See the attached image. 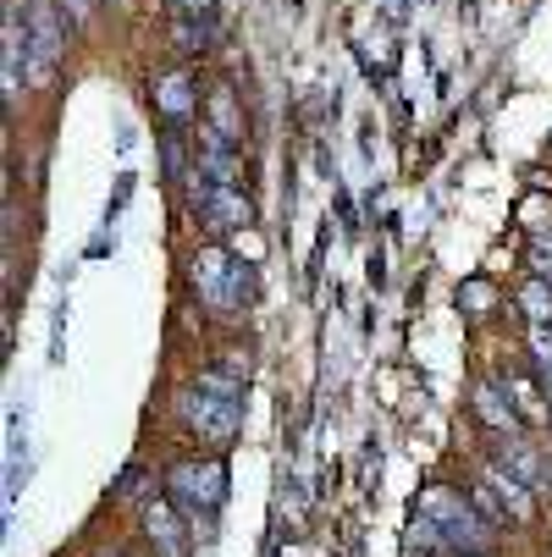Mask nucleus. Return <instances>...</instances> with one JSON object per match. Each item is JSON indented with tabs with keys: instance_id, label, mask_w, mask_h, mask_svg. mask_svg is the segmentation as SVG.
Returning a JSON list of instances; mask_svg holds the SVG:
<instances>
[{
	"instance_id": "6",
	"label": "nucleus",
	"mask_w": 552,
	"mask_h": 557,
	"mask_svg": "<svg viewBox=\"0 0 552 557\" xmlns=\"http://www.w3.org/2000/svg\"><path fill=\"white\" fill-rule=\"evenodd\" d=\"M249 215H255V205H249L244 188H216V183H199V188H194V221H199L210 237L244 232Z\"/></svg>"
},
{
	"instance_id": "15",
	"label": "nucleus",
	"mask_w": 552,
	"mask_h": 557,
	"mask_svg": "<svg viewBox=\"0 0 552 557\" xmlns=\"http://www.w3.org/2000/svg\"><path fill=\"white\" fill-rule=\"evenodd\" d=\"M519 309L530 314L536 326H552V282H541V276H536V282L519 293Z\"/></svg>"
},
{
	"instance_id": "23",
	"label": "nucleus",
	"mask_w": 552,
	"mask_h": 557,
	"mask_svg": "<svg viewBox=\"0 0 552 557\" xmlns=\"http://www.w3.org/2000/svg\"><path fill=\"white\" fill-rule=\"evenodd\" d=\"M464 557H487V552H464Z\"/></svg>"
},
{
	"instance_id": "4",
	"label": "nucleus",
	"mask_w": 552,
	"mask_h": 557,
	"mask_svg": "<svg viewBox=\"0 0 552 557\" xmlns=\"http://www.w3.org/2000/svg\"><path fill=\"white\" fill-rule=\"evenodd\" d=\"M66 23L50 0H34V12H28V84L45 89L56 84V66H61V50H66Z\"/></svg>"
},
{
	"instance_id": "8",
	"label": "nucleus",
	"mask_w": 552,
	"mask_h": 557,
	"mask_svg": "<svg viewBox=\"0 0 552 557\" xmlns=\"http://www.w3.org/2000/svg\"><path fill=\"white\" fill-rule=\"evenodd\" d=\"M155 111H161L172 127H183L194 111H199V84L188 72H167V77H155Z\"/></svg>"
},
{
	"instance_id": "16",
	"label": "nucleus",
	"mask_w": 552,
	"mask_h": 557,
	"mask_svg": "<svg viewBox=\"0 0 552 557\" xmlns=\"http://www.w3.org/2000/svg\"><path fill=\"white\" fill-rule=\"evenodd\" d=\"M530 359H536V370H541L547 404H552V326H536V332H530Z\"/></svg>"
},
{
	"instance_id": "9",
	"label": "nucleus",
	"mask_w": 552,
	"mask_h": 557,
	"mask_svg": "<svg viewBox=\"0 0 552 557\" xmlns=\"http://www.w3.org/2000/svg\"><path fill=\"white\" fill-rule=\"evenodd\" d=\"M205 116H210V133H221L226 144H244V106L232 95V84H216L205 95Z\"/></svg>"
},
{
	"instance_id": "2",
	"label": "nucleus",
	"mask_w": 552,
	"mask_h": 557,
	"mask_svg": "<svg viewBox=\"0 0 552 557\" xmlns=\"http://www.w3.org/2000/svg\"><path fill=\"white\" fill-rule=\"evenodd\" d=\"M420 513L431 519L437 541H447L458 557L464 552H492V541H498V524L476 508V497H458L447 486H426L420 492Z\"/></svg>"
},
{
	"instance_id": "5",
	"label": "nucleus",
	"mask_w": 552,
	"mask_h": 557,
	"mask_svg": "<svg viewBox=\"0 0 552 557\" xmlns=\"http://www.w3.org/2000/svg\"><path fill=\"white\" fill-rule=\"evenodd\" d=\"M167 492H172V503L188 513V519H199V513H216L221 508V497H226V474H221V463H177L172 474H167Z\"/></svg>"
},
{
	"instance_id": "1",
	"label": "nucleus",
	"mask_w": 552,
	"mask_h": 557,
	"mask_svg": "<svg viewBox=\"0 0 552 557\" xmlns=\"http://www.w3.org/2000/svg\"><path fill=\"white\" fill-rule=\"evenodd\" d=\"M177 409L194 425V436H205L210 447H226L232 436H238V425H244V375L205 370L199 381L183 386Z\"/></svg>"
},
{
	"instance_id": "12",
	"label": "nucleus",
	"mask_w": 552,
	"mask_h": 557,
	"mask_svg": "<svg viewBox=\"0 0 552 557\" xmlns=\"http://www.w3.org/2000/svg\"><path fill=\"white\" fill-rule=\"evenodd\" d=\"M476 414L487 420V431H519L514 425V404H508V386H492V381H481L476 386Z\"/></svg>"
},
{
	"instance_id": "18",
	"label": "nucleus",
	"mask_w": 552,
	"mask_h": 557,
	"mask_svg": "<svg viewBox=\"0 0 552 557\" xmlns=\"http://www.w3.org/2000/svg\"><path fill=\"white\" fill-rule=\"evenodd\" d=\"M514 404H519V414H525V420H536V425L547 420V404L536 397V386H530V381H514Z\"/></svg>"
},
{
	"instance_id": "22",
	"label": "nucleus",
	"mask_w": 552,
	"mask_h": 557,
	"mask_svg": "<svg viewBox=\"0 0 552 557\" xmlns=\"http://www.w3.org/2000/svg\"><path fill=\"white\" fill-rule=\"evenodd\" d=\"M177 12H199V17H210L216 12V0H172Z\"/></svg>"
},
{
	"instance_id": "17",
	"label": "nucleus",
	"mask_w": 552,
	"mask_h": 557,
	"mask_svg": "<svg viewBox=\"0 0 552 557\" xmlns=\"http://www.w3.org/2000/svg\"><path fill=\"white\" fill-rule=\"evenodd\" d=\"M469 497H476V508H481V513H487L492 524H503V519H514V513H508V503H503V497L492 492V481H487V474H481V481H476V486H469Z\"/></svg>"
},
{
	"instance_id": "7",
	"label": "nucleus",
	"mask_w": 552,
	"mask_h": 557,
	"mask_svg": "<svg viewBox=\"0 0 552 557\" xmlns=\"http://www.w3.org/2000/svg\"><path fill=\"white\" fill-rule=\"evenodd\" d=\"M194 166H199V177L205 183H216V188H244V154H238V144H226L221 133H199V154H194Z\"/></svg>"
},
{
	"instance_id": "19",
	"label": "nucleus",
	"mask_w": 552,
	"mask_h": 557,
	"mask_svg": "<svg viewBox=\"0 0 552 557\" xmlns=\"http://www.w3.org/2000/svg\"><path fill=\"white\" fill-rule=\"evenodd\" d=\"M161 154H167V177L177 183V177L188 172V154H183V144H177V127L167 133V144H161Z\"/></svg>"
},
{
	"instance_id": "3",
	"label": "nucleus",
	"mask_w": 552,
	"mask_h": 557,
	"mask_svg": "<svg viewBox=\"0 0 552 557\" xmlns=\"http://www.w3.org/2000/svg\"><path fill=\"white\" fill-rule=\"evenodd\" d=\"M194 287L210 309L221 314H238L260 298V276H255V260H238V255H226V249H199L194 260Z\"/></svg>"
},
{
	"instance_id": "13",
	"label": "nucleus",
	"mask_w": 552,
	"mask_h": 557,
	"mask_svg": "<svg viewBox=\"0 0 552 557\" xmlns=\"http://www.w3.org/2000/svg\"><path fill=\"white\" fill-rule=\"evenodd\" d=\"M144 530H149V541H155V552H161V557H188V535L172 519V508H149Z\"/></svg>"
},
{
	"instance_id": "21",
	"label": "nucleus",
	"mask_w": 552,
	"mask_h": 557,
	"mask_svg": "<svg viewBox=\"0 0 552 557\" xmlns=\"http://www.w3.org/2000/svg\"><path fill=\"white\" fill-rule=\"evenodd\" d=\"M530 271H536L541 282H552V249H541V244H530Z\"/></svg>"
},
{
	"instance_id": "10",
	"label": "nucleus",
	"mask_w": 552,
	"mask_h": 557,
	"mask_svg": "<svg viewBox=\"0 0 552 557\" xmlns=\"http://www.w3.org/2000/svg\"><path fill=\"white\" fill-rule=\"evenodd\" d=\"M23 61H28V17H17V7H7V61H0V89L7 100H17V84H23Z\"/></svg>"
},
{
	"instance_id": "14",
	"label": "nucleus",
	"mask_w": 552,
	"mask_h": 557,
	"mask_svg": "<svg viewBox=\"0 0 552 557\" xmlns=\"http://www.w3.org/2000/svg\"><path fill=\"white\" fill-rule=\"evenodd\" d=\"M172 39H177L183 55L205 50V45H210V17H199V12H177V17H172Z\"/></svg>"
},
{
	"instance_id": "11",
	"label": "nucleus",
	"mask_w": 552,
	"mask_h": 557,
	"mask_svg": "<svg viewBox=\"0 0 552 557\" xmlns=\"http://www.w3.org/2000/svg\"><path fill=\"white\" fill-rule=\"evenodd\" d=\"M487 481H492V492L508 503V513L525 524V519H536V492H530V481H519V474L508 469V463H487Z\"/></svg>"
},
{
	"instance_id": "20",
	"label": "nucleus",
	"mask_w": 552,
	"mask_h": 557,
	"mask_svg": "<svg viewBox=\"0 0 552 557\" xmlns=\"http://www.w3.org/2000/svg\"><path fill=\"white\" fill-rule=\"evenodd\" d=\"M464 309H476V314L492 309V287H487V282H469V287H464Z\"/></svg>"
},
{
	"instance_id": "24",
	"label": "nucleus",
	"mask_w": 552,
	"mask_h": 557,
	"mask_svg": "<svg viewBox=\"0 0 552 557\" xmlns=\"http://www.w3.org/2000/svg\"><path fill=\"white\" fill-rule=\"evenodd\" d=\"M100 557H122V552H100Z\"/></svg>"
}]
</instances>
